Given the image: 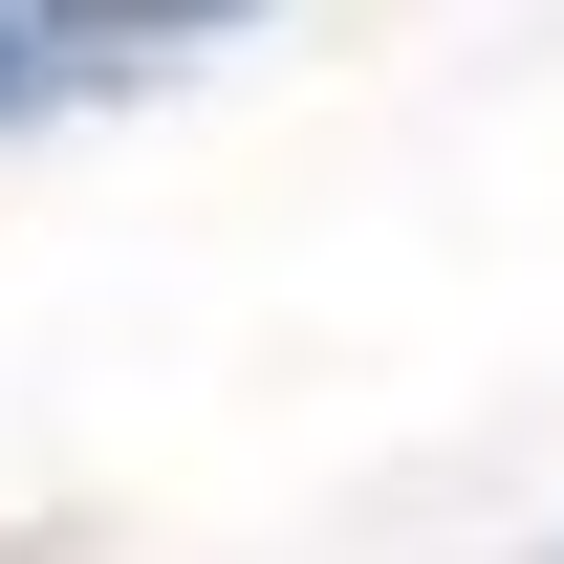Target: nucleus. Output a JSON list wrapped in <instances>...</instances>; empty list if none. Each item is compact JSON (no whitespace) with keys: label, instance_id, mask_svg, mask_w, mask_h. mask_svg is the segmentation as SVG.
I'll return each instance as SVG.
<instances>
[{"label":"nucleus","instance_id":"obj_1","mask_svg":"<svg viewBox=\"0 0 564 564\" xmlns=\"http://www.w3.org/2000/svg\"><path fill=\"white\" fill-rule=\"evenodd\" d=\"M22 44H196V22H239V0H0Z\"/></svg>","mask_w":564,"mask_h":564},{"label":"nucleus","instance_id":"obj_2","mask_svg":"<svg viewBox=\"0 0 564 564\" xmlns=\"http://www.w3.org/2000/svg\"><path fill=\"white\" fill-rule=\"evenodd\" d=\"M22 87H44V66H22V22H0V109H22Z\"/></svg>","mask_w":564,"mask_h":564}]
</instances>
